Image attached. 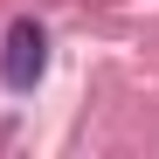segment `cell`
I'll use <instances>...</instances> for the list:
<instances>
[{
	"mask_svg": "<svg viewBox=\"0 0 159 159\" xmlns=\"http://www.w3.org/2000/svg\"><path fill=\"white\" fill-rule=\"evenodd\" d=\"M42 69H48V35H42V21L21 14L7 28V48H0V83H7V90H35Z\"/></svg>",
	"mask_w": 159,
	"mask_h": 159,
	"instance_id": "1",
	"label": "cell"
}]
</instances>
